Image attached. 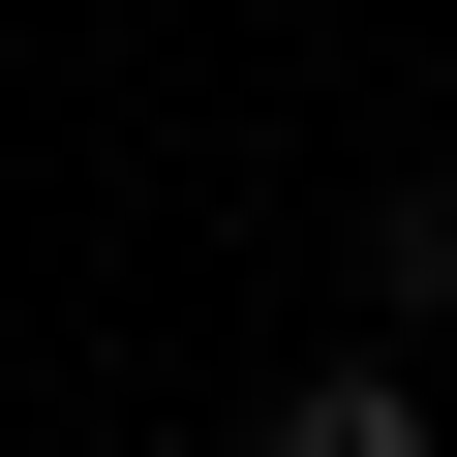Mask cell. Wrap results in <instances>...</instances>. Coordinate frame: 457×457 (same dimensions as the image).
I'll return each mask as SVG.
<instances>
[{
	"label": "cell",
	"instance_id": "cell-1",
	"mask_svg": "<svg viewBox=\"0 0 457 457\" xmlns=\"http://www.w3.org/2000/svg\"><path fill=\"white\" fill-rule=\"evenodd\" d=\"M245 457H427V366H366V336H336V366H275V396H245Z\"/></svg>",
	"mask_w": 457,
	"mask_h": 457
}]
</instances>
